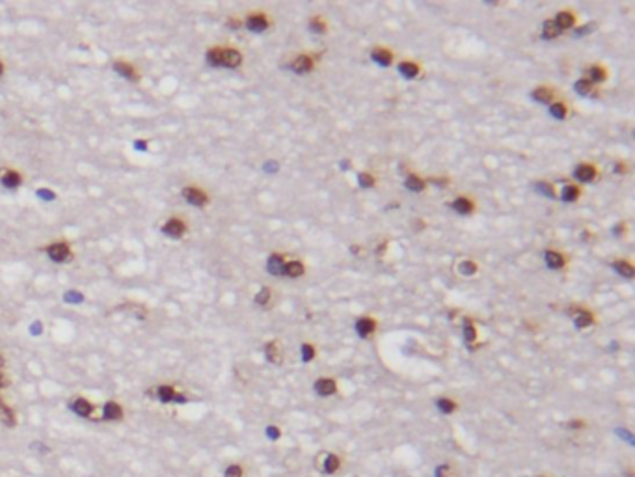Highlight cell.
<instances>
[{"instance_id": "obj_31", "label": "cell", "mask_w": 635, "mask_h": 477, "mask_svg": "<svg viewBox=\"0 0 635 477\" xmlns=\"http://www.w3.org/2000/svg\"><path fill=\"white\" fill-rule=\"evenodd\" d=\"M464 338H466L467 343H471V341H475V338H477L475 325H473V323H471L469 319H464Z\"/></svg>"}, {"instance_id": "obj_45", "label": "cell", "mask_w": 635, "mask_h": 477, "mask_svg": "<svg viewBox=\"0 0 635 477\" xmlns=\"http://www.w3.org/2000/svg\"><path fill=\"white\" fill-rule=\"evenodd\" d=\"M268 436H270V438H278L279 436V431L276 427H268Z\"/></svg>"}, {"instance_id": "obj_14", "label": "cell", "mask_w": 635, "mask_h": 477, "mask_svg": "<svg viewBox=\"0 0 635 477\" xmlns=\"http://www.w3.org/2000/svg\"><path fill=\"white\" fill-rule=\"evenodd\" d=\"M315 390H317L318 395H332V393H336L338 384L332 378H320V380L315 382Z\"/></svg>"}, {"instance_id": "obj_34", "label": "cell", "mask_w": 635, "mask_h": 477, "mask_svg": "<svg viewBox=\"0 0 635 477\" xmlns=\"http://www.w3.org/2000/svg\"><path fill=\"white\" fill-rule=\"evenodd\" d=\"M574 89H576L577 93H581V95H589V93L593 91V84H591L587 79L577 80L576 84H574Z\"/></svg>"}, {"instance_id": "obj_7", "label": "cell", "mask_w": 635, "mask_h": 477, "mask_svg": "<svg viewBox=\"0 0 635 477\" xmlns=\"http://www.w3.org/2000/svg\"><path fill=\"white\" fill-rule=\"evenodd\" d=\"M157 397L162 401V403H169V401H185L183 395H177L175 393V388L169 386V384H162V386L157 388Z\"/></svg>"}, {"instance_id": "obj_40", "label": "cell", "mask_w": 635, "mask_h": 477, "mask_svg": "<svg viewBox=\"0 0 635 477\" xmlns=\"http://www.w3.org/2000/svg\"><path fill=\"white\" fill-rule=\"evenodd\" d=\"M313 356H315V348H313V345H309V343L302 345V358H304V362L313 360Z\"/></svg>"}, {"instance_id": "obj_39", "label": "cell", "mask_w": 635, "mask_h": 477, "mask_svg": "<svg viewBox=\"0 0 635 477\" xmlns=\"http://www.w3.org/2000/svg\"><path fill=\"white\" fill-rule=\"evenodd\" d=\"M536 189L540 190L544 196H548V198H553V196H555V190H553V187H551V185H548V183H536Z\"/></svg>"}, {"instance_id": "obj_42", "label": "cell", "mask_w": 635, "mask_h": 477, "mask_svg": "<svg viewBox=\"0 0 635 477\" xmlns=\"http://www.w3.org/2000/svg\"><path fill=\"white\" fill-rule=\"evenodd\" d=\"M242 468L238 466V464H231V466L226 470V477H242Z\"/></svg>"}, {"instance_id": "obj_15", "label": "cell", "mask_w": 635, "mask_h": 477, "mask_svg": "<svg viewBox=\"0 0 635 477\" xmlns=\"http://www.w3.org/2000/svg\"><path fill=\"white\" fill-rule=\"evenodd\" d=\"M313 58L311 56H298L293 64H291V69L296 71V73H308V71L313 69Z\"/></svg>"}, {"instance_id": "obj_10", "label": "cell", "mask_w": 635, "mask_h": 477, "mask_svg": "<svg viewBox=\"0 0 635 477\" xmlns=\"http://www.w3.org/2000/svg\"><path fill=\"white\" fill-rule=\"evenodd\" d=\"M574 177L577 181H583V183H591L593 179L596 177V168L591 166V164H579L576 170H574Z\"/></svg>"}, {"instance_id": "obj_5", "label": "cell", "mask_w": 635, "mask_h": 477, "mask_svg": "<svg viewBox=\"0 0 635 477\" xmlns=\"http://www.w3.org/2000/svg\"><path fill=\"white\" fill-rule=\"evenodd\" d=\"M162 229H164V233L169 235V237L179 238L187 233V224H185L181 218H169L168 222L164 224V228Z\"/></svg>"}, {"instance_id": "obj_18", "label": "cell", "mask_w": 635, "mask_h": 477, "mask_svg": "<svg viewBox=\"0 0 635 477\" xmlns=\"http://www.w3.org/2000/svg\"><path fill=\"white\" fill-rule=\"evenodd\" d=\"M453 209L457 211V213H460V215H467V213H471L473 211V203L469 201L467 198H464V196H460V198H457L453 203Z\"/></svg>"}, {"instance_id": "obj_32", "label": "cell", "mask_w": 635, "mask_h": 477, "mask_svg": "<svg viewBox=\"0 0 635 477\" xmlns=\"http://www.w3.org/2000/svg\"><path fill=\"white\" fill-rule=\"evenodd\" d=\"M406 187L410 190H414V192H421V190L425 189V183L417 177V175H410L406 179Z\"/></svg>"}, {"instance_id": "obj_41", "label": "cell", "mask_w": 635, "mask_h": 477, "mask_svg": "<svg viewBox=\"0 0 635 477\" xmlns=\"http://www.w3.org/2000/svg\"><path fill=\"white\" fill-rule=\"evenodd\" d=\"M268 298H270V291L268 289H261L257 295H255V302L261 304V306H265L268 302Z\"/></svg>"}, {"instance_id": "obj_27", "label": "cell", "mask_w": 635, "mask_h": 477, "mask_svg": "<svg viewBox=\"0 0 635 477\" xmlns=\"http://www.w3.org/2000/svg\"><path fill=\"white\" fill-rule=\"evenodd\" d=\"M613 267H615L616 272L622 274L624 278H634V267H632L630 263H626V261H616Z\"/></svg>"}, {"instance_id": "obj_6", "label": "cell", "mask_w": 635, "mask_h": 477, "mask_svg": "<svg viewBox=\"0 0 635 477\" xmlns=\"http://www.w3.org/2000/svg\"><path fill=\"white\" fill-rule=\"evenodd\" d=\"M0 181H2V185H4L6 189H17L21 183H22V177H21L19 172L8 168L0 173Z\"/></svg>"}, {"instance_id": "obj_16", "label": "cell", "mask_w": 635, "mask_h": 477, "mask_svg": "<svg viewBox=\"0 0 635 477\" xmlns=\"http://www.w3.org/2000/svg\"><path fill=\"white\" fill-rule=\"evenodd\" d=\"M574 21H576V17H574V15H572L570 11H559L553 22H555V26H557V28H559V30H561V32H563V30H565V28H570V26L574 24Z\"/></svg>"}, {"instance_id": "obj_25", "label": "cell", "mask_w": 635, "mask_h": 477, "mask_svg": "<svg viewBox=\"0 0 635 477\" xmlns=\"http://www.w3.org/2000/svg\"><path fill=\"white\" fill-rule=\"evenodd\" d=\"M542 30H544V32H542V38H544V40H553V38H557V36L561 34V30L557 28L553 21H546L544 26H542Z\"/></svg>"}, {"instance_id": "obj_30", "label": "cell", "mask_w": 635, "mask_h": 477, "mask_svg": "<svg viewBox=\"0 0 635 477\" xmlns=\"http://www.w3.org/2000/svg\"><path fill=\"white\" fill-rule=\"evenodd\" d=\"M593 321H594L593 313H589V311H579L577 317H576V326L585 328V326H589V325H593Z\"/></svg>"}, {"instance_id": "obj_12", "label": "cell", "mask_w": 635, "mask_h": 477, "mask_svg": "<svg viewBox=\"0 0 635 477\" xmlns=\"http://www.w3.org/2000/svg\"><path fill=\"white\" fill-rule=\"evenodd\" d=\"M105 419H108V421H119V419H123V408H121V405L116 403V401H108L105 405Z\"/></svg>"}, {"instance_id": "obj_20", "label": "cell", "mask_w": 635, "mask_h": 477, "mask_svg": "<svg viewBox=\"0 0 635 477\" xmlns=\"http://www.w3.org/2000/svg\"><path fill=\"white\" fill-rule=\"evenodd\" d=\"M544 258H546V263L551 268H561L565 265V258L559 252H553V250H548L546 254H544Z\"/></svg>"}, {"instance_id": "obj_23", "label": "cell", "mask_w": 635, "mask_h": 477, "mask_svg": "<svg viewBox=\"0 0 635 477\" xmlns=\"http://www.w3.org/2000/svg\"><path fill=\"white\" fill-rule=\"evenodd\" d=\"M587 77H589V82H591V80H593V82H602V80H606L607 73L604 67H600V65H593V67H589V71H587Z\"/></svg>"}, {"instance_id": "obj_3", "label": "cell", "mask_w": 635, "mask_h": 477, "mask_svg": "<svg viewBox=\"0 0 635 477\" xmlns=\"http://www.w3.org/2000/svg\"><path fill=\"white\" fill-rule=\"evenodd\" d=\"M183 196H185V199H187L189 203L198 205V207L205 205V203L209 201V196L201 189H198V187H187V189L183 190Z\"/></svg>"}, {"instance_id": "obj_33", "label": "cell", "mask_w": 635, "mask_h": 477, "mask_svg": "<svg viewBox=\"0 0 635 477\" xmlns=\"http://www.w3.org/2000/svg\"><path fill=\"white\" fill-rule=\"evenodd\" d=\"M438 408H440L444 414H451V412L457 410V403L451 401V399H440V401H438Z\"/></svg>"}, {"instance_id": "obj_2", "label": "cell", "mask_w": 635, "mask_h": 477, "mask_svg": "<svg viewBox=\"0 0 635 477\" xmlns=\"http://www.w3.org/2000/svg\"><path fill=\"white\" fill-rule=\"evenodd\" d=\"M242 64V54L231 47H220V65L222 67H238Z\"/></svg>"}, {"instance_id": "obj_44", "label": "cell", "mask_w": 635, "mask_h": 477, "mask_svg": "<svg viewBox=\"0 0 635 477\" xmlns=\"http://www.w3.org/2000/svg\"><path fill=\"white\" fill-rule=\"evenodd\" d=\"M593 28H594V24H587V26H581V28L576 30V36H583V34H587L589 30H593Z\"/></svg>"}, {"instance_id": "obj_26", "label": "cell", "mask_w": 635, "mask_h": 477, "mask_svg": "<svg viewBox=\"0 0 635 477\" xmlns=\"http://www.w3.org/2000/svg\"><path fill=\"white\" fill-rule=\"evenodd\" d=\"M339 466H341V460H339V457H336V455H328L326 458H324V472L326 474H336L339 470Z\"/></svg>"}, {"instance_id": "obj_29", "label": "cell", "mask_w": 635, "mask_h": 477, "mask_svg": "<svg viewBox=\"0 0 635 477\" xmlns=\"http://www.w3.org/2000/svg\"><path fill=\"white\" fill-rule=\"evenodd\" d=\"M265 352H267V358L270 360V362H274V364H278L279 362V350H278V343H276V341L267 343Z\"/></svg>"}, {"instance_id": "obj_37", "label": "cell", "mask_w": 635, "mask_h": 477, "mask_svg": "<svg viewBox=\"0 0 635 477\" xmlns=\"http://www.w3.org/2000/svg\"><path fill=\"white\" fill-rule=\"evenodd\" d=\"M309 28L313 30L315 34H322V32L326 30V22H324L322 19H318V17H313L311 22H309Z\"/></svg>"}, {"instance_id": "obj_17", "label": "cell", "mask_w": 635, "mask_h": 477, "mask_svg": "<svg viewBox=\"0 0 635 477\" xmlns=\"http://www.w3.org/2000/svg\"><path fill=\"white\" fill-rule=\"evenodd\" d=\"M0 419H2L8 427H13V425L17 423V419H15V412H13V410L4 403V399L2 397H0Z\"/></svg>"}, {"instance_id": "obj_21", "label": "cell", "mask_w": 635, "mask_h": 477, "mask_svg": "<svg viewBox=\"0 0 635 477\" xmlns=\"http://www.w3.org/2000/svg\"><path fill=\"white\" fill-rule=\"evenodd\" d=\"M283 274H287L291 278H298L304 274V265L300 261H291V263H285V268H283Z\"/></svg>"}, {"instance_id": "obj_22", "label": "cell", "mask_w": 635, "mask_h": 477, "mask_svg": "<svg viewBox=\"0 0 635 477\" xmlns=\"http://www.w3.org/2000/svg\"><path fill=\"white\" fill-rule=\"evenodd\" d=\"M399 71L402 73V77L414 79V77H417V73H419V67H417V64H414V62H402L399 65Z\"/></svg>"}, {"instance_id": "obj_35", "label": "cell", "mask_w": 635, "mask_h": 477, "mask_svg": "<svg viewBox=\"0 0 635 477\" xmlns=\"http://www.w3.org/2000/svg\"><path fill=\"white\" fill-rule=\"evenodd\" d=\"M550 114L557 119H563L566 116V105H563V103H555V105H551V107H550Z\"/></svg>"}, {"instance_id": "obj_13", "label": "cell", "mask_w": 635, "mask_h": 477, "mask_svg": "<svg viewBox=\"0 0 635 477\" xmlns=\"http://www.w3.org/2000/svg\"><path fill=\"white\" fill-rule=\"evenodd\" d=\"M283 268H285V258L281 254H272L268 258V272L270 274L279 276V274H283Z\"/></svg>"}, {"instance_id": "obj_48", "label": "cell", "mask_w": 635, "mask_h": 477, "mask_svg": "<svg viewBox=\"0 0 635 477\" xmlns=\"http://www.w3.org/2000/svg\"><path fill=\"white\" fill-rule=\"evenodd\" d=\"M4 71H6V67H4V64H2V60H0V77L4 75Z\"/></svg>"}, {"instance_id": "obj_1", "label": "cell", "mask_w": 635, "mask_h": 477, "mask_svg": "<svg viewBox=\"0 0 635 477\" xmlns=\"http://www.w3.org/2000/svg\"><path fill=\"white\" fill-rule=\"evenodd\" d=\"M45 252L49 254V258L52 259V261H56V263H65V261H69L71 258H73V252H71V248H69V244L67 242H52V244H49L47 248H45Z\"/></svg>"}, {"instance_id": "obj_38", "label": "cell", "mask_w": 635, "mask_h": 477, "mask_svg": "<svg viewBox=\"0 0 635 477\" xmlns=\"http://www.w3.org/2000/svg\"><path fill=\"white\" fill-rule=\"evenodd\" d=\"M358 181H360V187H363V189H369V187L375 185V177L369 175V173H360Z\"/></svg>"}, {"instance_id": "obj_47", "label": "cell", "mask_w": 635, "mask_h": 477, "mask_svg": "<svg viewBox=\"0 0 635 477\" xmlns=\"http://www.w3.org/2000/svg\"><path fill=\"white\" fill-rule=\"evenodd\" d=\"M228 24L231 26V28H238L240 26V21H237V19H229L228 21Z\"/></svg>"}, {"instance_id": "obj_49", "label": "cell", "mask_w": 635, "mask_h": 477, "mask_svg": "<svg viewBox=\"0 0 635 477\" xmlns=\"http://www.w3.org/2000/svg\"><path fill=\"white\" fill-rule=\"evenodd\" d=\"M6 364V358H4V354H0V368Z\"/></svg>"}, {"instance_id": "obj_9", "label": "cell", "mask_w": 635, "mask_h": 477, "mask_svg": "<svg viewBox=\"0 0 635 477\" xmlns=\"http://www.w3.org/2000/svg\"><path fill=\"white\" fill-rule=\"evenodd\" d=\"M73 410H75L79 416L89 417L91 414H93L95 407H93V405H91V403H89L86 397H77L75 401H73Z\"/></svg>"}, {"instance_id": "obj_43", "label": "cell", "mask_w": 635, "mask_h": 477, "mask_svg": "<svg viewBox=\"0 0 635 477\" xmlns=\"http://www.w3.org/2000/svg\"><path fill=\"white\" fill-rule=\"evenodd\" d=\"M453 470L449 466H444V468H440L438 470V477H453V474H451Z\"/></svg>"}, {"instance_id": "obj_4", "label": "cell", "mask_w": 635, "mask_h": 477, "mask_svg": "<svg viewBox=\"0 0 635 477\" xmlns=\"http://www.w3.org/2000/svg\"><path fill=\"white\" fill-rule=\"evenodd\" d=\"M114 69L118 71L119 75H123L125 79H129V80H140V71L130 64V62H127V60H116V64H114Z\"/></svg>"}, {"instance_id": "obj_11", "label": "cell", "mask_w": 635, "mask_h": 477, "mask_svg": "<svg viewBox=\"0 0 635 477\" xmlns=\"http://www.w3.org/2000/svg\"><path fill=\"white\" fill-rule=\"evenodd\" d=\"M375 326H377V323L371 317H361L358 319L356 323V332L360 334V338H369L375 332Z\"/></svg>"}, {"instance_id": "obj_36", "label": "cell", "mask_w": 635, "mask_h": 477, "mask_svg": "<svg viewBox=\"0 0 635 477\" xmlns=\"http://www.w3.org/2000/svg\"><path fill=\"white\" fill-rule=\"evenodd\" d=\"M458 270H460L462 274H466V276H471V274H475L477 265L473 263V261H462V263L458 265Z\"/></svg>"}, {"instance_id": "obj_8", "label": "cell", "mask_w": 635, "mask_h": 477, "mask_svg": "<svg viewBox=\"0 0 635 477\" xmlns=\"http://www.w3.org/2000/svg\"><path fill=\"white\" fill-rule=\"evenodd\" d=\"M246 26H248L252 32H263V30H267L268 28L267 15H263V13H254V15H250L248 19H246Z\"/></svg>"}, {"instance_id": "obj_46", "label": "cell", "mask_w": 635, "mask_h": 477, "mask_svg": "<svg viewBox=\"0 0 635 477\" xmlns=\"http://www.w3.org/2000/svg\"><path fill=\"white\" fill-rule=\"evenodd\" d=\"M6 386H8V378H6V375L0 371V390H2V388H6Z\"/></svg>"}, {"instance_id": "obj_28", "label": "cell", "mask_w": 635, "mask_h": 477, "mask_svg": "<svg viewBox=\"0 0 635 477\" xmlns=\"http://www.w3.org/2000/svg\"><path fill=\"white\" fill-rule=\"evenodd\" d=\"M563 201H576L579 198V189L574 187V185H566L563 189V194H561Z\"/></svg>"}, {"instance_id": "obj_19", "label": "cell", "mask_w": 635, "mask_h": 477, "mask_svg": "<svg viewBox=\"0 0 635 477\" xmlns=\"http://www.w3.org/2000/svg\"><path fill=\"white\" fill-rule=\"evenodd\" d=\"M371 56H373V60L377 62L378 65H389V64H391V60H393L391 52H389L387 49H375Z\"/></svg>"}, {"instance_id": "obj_24", "label": "cell", "mask_w": 635, "mask_h": 477, "mask_svg": "<svg viewBox=\"0 0 635 477\" xmlns=\"http://www.w3.org/2000/svg\"><path fill=\"white\" fill-rule=\"evenodd\" d=\"M531 97L535 101H538V103H550V101L553 99V91L550 88H536L531 93Z\"/></svg>"}]
</instances>
